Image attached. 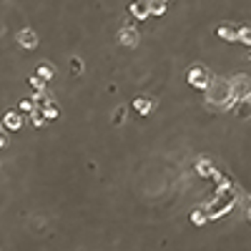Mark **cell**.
Segmentation results:
<instances>
[{
    "mask_svg": "<svg viewBox=\"0 0 251 251\" xmlns=\"http://www.w3.org/2000/svg\"><path fill=\"white\" fill-rule=\"evenodd\" d=\"M211 100L216 106H231L234 96H231V85L226 81H216L214 83V91H211Z\"/></svg>",
    "mask_w": 251,
    "mask_h": 251,
    "instance_id": "cell-1",
    "label": "cell"
},
{
    "mask_svg": "<svg viewBox=\"0 0 251 251\" xmlns=\"http://www.w3.org/2000/svg\"><path fill=\"white\" fill-rule=\"evenodd\" d=\"M234 199H236V194L229 188V191H221V194L214 199V203H211V211H209V216H218V214H224L229 206L234 203Z\"/></svg>",
    "mask_w": 251,
    "mask_h": 251,
    "instance_id": "cell-2",
    "label": "cell"
},
{
    "mask_svg": "<svg viewBox=\"0 0 251 251\" xmlns=\"http://www.w3.org/2000/svg\"><path fill=\"white\" fill-rule=\"evenodd\" d=\"M229 85H231V96H234V98H239V100L251 98V81H249V78L239 76V78H234Z\"/></svg>",
    "mask_w": 251,
    "mask_h": 251,
    "instance_id": "cell-3",
    "label": "cell"
},
{
    "mask_svg": "<svg viewBox=\"0 0 251 251\" xmlns=\"http://www.w3.org/2000/svg\"><path fill=\"white\" fill-rule=\"evenodd\" d=\"M188 81L194 83L196 88H206V85H209V73H206L201 66H196L194 70L188 73Z\"/></svg>",
    "mask_w": 251,
    "mask_h": 251,
    "instance_id": "cell-4",
    "label": "cell"
},
{
    "mask_svg": "<svg viewBox=\"0 0 251 251\" xmlns=\"http://www.w3.org/2000/svg\"><path fill=\"white\" fill-rule=\"evenodd\" d=\"M18 43L23 48H35V43H38V35H35V31H31V28H25V31H20L18 33Z\"/></svg>",
    "mask_w": 251,
    "mask_h": 251,
    "instance_id": "cell-5",
    "label": "cell"
},
{
    "mask_svg": "<svg viewBox=\"0 0 251 251\" xmlns=\"http://www.w3.org/2000/svg\"><path fill=\"white\" fill-rule=\"evenodd\" d=\"M121 43H123V46H131V48H134L136 46V43H138V31H136V28H123V31H121Z\"/></svg>",
    "mask_w": 251,
    "mask_h": 251,
    "instance_id": "cell-6",
    "label": "cell"
},
{
    "mask_svg": "<svg viewBox=\"0 0 251 251\" xmlns=\"http://www.w3.org/2000/svg\"><path fill=\"white\" fill-rule=\"evenodd\" d=\"M218 35L226 38V40H239L241 28H236V25H218Z\"/></svg>",
    "mask_w": 251,
    "mask_h": 251,
    "instance_id": "cell-7",
    "label": "cell"
},
{
    "mask_svg": "<svg viewBox=\"0 0 251 251\" xmlns=\"http://www.w3.org/2000/svg\"><path fill=\"white\" fill-rule=\"evenodd\" d=\"M134 16L138 18V20H143V18H149V3H141V0H134L131 3V8H128Z\"/></svg>",
    "mask_w": 251,
    "mask_h": 251,
    "instance_id": "cell-8",
    "label": "cell"
},
{
    "mask_svg": "<svg viewBox=\"0 0 251 251\" xmlns=\"http://www.w3.org/2000/svg\"><path fill=\"white\" fill-rule=\"evenodd\" d=\"M5 126H8L10 131H18V128L23 126L20 113H18V111H8V113H5Z\"/></svg>",
    "mask_w": 251,
    "mask_h": 251,
    "instance_id": "cell-9",
    "label": "cell"
},
{
    "mask_svg": "<svg viewBox=\"0 0 251 251\" xmlns=\"http://www.w3.org/2000/svg\"><path fill=\"white\" fill-rule=\"evenodd\" d=\"M53 73H55V68H53V66H48V63H40V66H38V78H40V81L53 78Z\"/></svg>",
    "mask_w": 251,
    "mask_h": 251,
    "instance_id": "cell-10",
    "label": "cell"
},
{
    "mask_svg": "<svg viewBox=\"0 0 251 251\" xmlns=\"http://www.w3.org/2000/svg\"><path fill=\"white\" fill-rule=\"evenodd\" d=\"M5 143V134H3V131H0V146H3Z\"/></svg>",
    "mask_w": 251,
    "mask_h": 251,
    "instance_id": "cell-11",
    "label": "cell"
},
{
    "mask_svg": "<svg viewBox=\"0 0 251 251\" xmlns=\"http://www.w3.org/2000/svg\"><path fill=\"white\" fill-rule=\"evenodd\" d=\"M249 216H251V211H249Z\"/></svg>",
    "mask_w": 251,
    "mask_h": 251,
    "instance_id": "cell-12",
    "label": "cell"
}]
</instances>
